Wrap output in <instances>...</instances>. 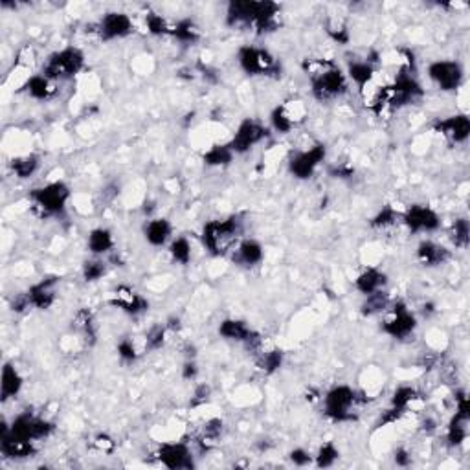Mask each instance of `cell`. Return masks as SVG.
<instances>
[{"instance_id": "6da1fadb", "label": "cell", "mask_w": 470, "mask_h": 470, "mask_svg": "<svg viewBox=\"0 0 470 470\" xmlns=\"http://www.w3.org/2000/svg\"><path fill=\"white\" fill-rule=\"evenodd\" d=\"M280 8L274 2H230L228 24L250 26L258 34L274 32L278 28Z\"/></svg>"}, {"instance_id": "7a4b0ae2", "label": "cell", "mask_w": 470, "mask_h": 470, "mask_svg": "<svg viewBox=\"0 0 470 470\" xmlns=\"http://www.w3.org/2000/svg\"><path fill=\"white\" fill-rule=\"evenodd\" d=\"M305 70L311 76L313 94L316 100L329 101L342 96L347 90L346 76L335 63L314 61L305 65Z\"/></svg>"}, {"instance_id": "3957f363", "label": "cell", "mask_w": 470, "mask_h": 470, "mask_svg": "<svg viewBox=\"0 0 470 470\" xmlns=\"http://www.w3.org/2000/svg\"><path fill=\"white\" fill-rule=\"evenodd\" d=\"M239 234H241V219L239 217L212 221L202 230V243L213 256H223L234 247Z\"/></svg>"}, {"instance_id": "277c9868", "label": "cell", "mask_w": 470, "mask_h": 470, "mask_svg": "<svg viewBox=\"0 0 470 470\" xmlns=\"http://www.w3.org/2000/svg\"><path fill=\"white\" fill-rule=\"evenodd\" d=\"M85 67V56L79 48H65L52 54L43 67V76L52 81H65L78 76Z\"/></svg>"}, {"instance_id": "5b68a950", "label": "cell", "mask_w": 470, "mask_h": 470, "mask_svg": "<svg viewBox=\"0 0 470 470\" xmlns=\"http://www.w3.org/2000/svg\"><path fill=\"white\" fill-rule=\"evenodd\" d=\"M30 199L43 212V215H59L65 212L67 201L70 199V190L63 182H52L30 191Z\"/></svg>"}, {"instance_id": "8992f818", "label": "cell", "mask_w": 470, "mask_h": 470, "mask_svg": "<svg viewBox=\"0 0 470 470\" xmlns=\"http://www.w3.org/2000/svg\"><path fill=\"white\" fill-rule=\"evenodd\" d=\"M239 65L248 76H278L281 72L276 57L256 46H245L239 50Z\"/></svg>"}, {"instance_id": "52a82bcc", "label": "cell", "mask_w": 470, "mask_h": 470, "mask_svg": "<svg viewBox=\"0 0 470 470\" xmlns=\"http://www.w3.org/2000/svg\"><path fill=\"white\" fill-rule=\"evenodd\" d=\"M357 403V392L349 386H335L324 399L325 414L333 421H352V406Z\"/></svg>"}, {"instance_id": "ba28073f", "label": "cell", "mask_w": 470, "mask_h": 470, "mask_svg": "<svg viewBox=\"0 0 470 470\" xmlns=\"http://www.w3.org/2000/svg\"><path fill=\"white\" fill-rule=\"evenodd\" d=\"M56 430L54 423L46 419H41L37 415L30 414H21L15 417V421L10 426V432L15 434V436L23 437V439H28V441H39V439H46L48 436H52Z\"/></svg>"}, {"instance_id": "9c48e42d", "label": "cell", "mask_w": 470, "mask_h": 470, "mask_svg": "<svg viewBox=\"0 0 470 470\" xmlns=\"http://www.w3.org/2000/svg\"><path fill=\"white\" fill-rule=\"evenodd\" d=\"M325 158V146L324 144H316L311 149L296 153L289 162V171H291L296 179L305 180L311 179L313 173L316 171L320 164L324 162Z\"/></svg>"}, {"instance_id": "30bf717a", "label": "cell", "mask_w": 470, "mask_h": 470, "mask_svg": "<svg viewBox=\"0 0 470 470\" xmlns=\"http://www.w3.org/2000/svg\"><path fill=\"white\" fill-rule=\"evenodd\" d=\"M269 136V129L261 125L259 122H254V120H245L239 129L235 133L234 140L230 142V149L234 151V155H241V153L250 151L256 144H259L261 140H265Z\"/></svg>"}, {"instance_id": "8fae6325", "label": "cell", "mask_w": 470, "mask_h": 470, "mask_svg": "<svg viewBox=\"0 0 470 470\" xmlns=\"http://www.w3.org/2000/svg\"><path fill=\"white\" fill-rule=\"evenodd\" d=\"M415 327H417V320L406 309L404 303H395V307L392 309V314L382 324V331L392 336V338H399V340L412 335Z\"/></svg>"}, {"instance_id": "7c38bea8", "label": "cell", "mask_w": 470, "mask_h": 470, "mask_svg": "<svg viewBox=\"0 0 470 470\" xmlns=\"http://www.w3.org/2000/svg\"><path fill=\"white\" fill-rule=\"evenodd\" d=\"M428 76L439 89L450 92L463 81V68L456 61H436L428 68Z\"/></svg>"}, {"instance_id": "4fadbf2b", "label": "cell", "mask_w": 470, "mask_h": 470, "mask_svg": "<svg viewBox=\"0 0 470 470\" xmlns=\"http://www.w3.org/2000/svg\"><path fill=\"white\" fill-rule=\"evenodd\" d=\"M157 456L160 463L171 470H188L195 467L191 450L184 443H166L158 448Z\"/></svg>"}, {"instance_id": "5bb4252c", "label": "cell", "mask_w": 470, "mask_h": 470, "mask_svg": "<svg viewBox=\"0 0 470 470\" xmlns=\"http://www.w3.org/2000/svg\"><path fill=\"white\" fill-rule=\"evenodd\" d=\"M131 32H133V21H131L129 15L120 12L107 13L98 24V34L103 41L122 39L125 35H129Z\"/></svg>"}, {"instance_id": "9a60e30c", "label": "cell", "mask_w": 470, "mask_h": 470, "mask_svg": "<svg viewBox=\"0 0 470 470\" xmlns=\"http://www.w3.org/2000/svg\"><path fill=\"white\" fill-rule=\"evenodd\" d=\"M404 224L408 226L410 232H434V230L439 228V215H437L432 208L428 206H412L408 212L404 213Z\"/></svg>"}, {"instance_id": "2e32d148", "label": "cell", "mask_w": 470, "mask_h": 470, "mask_svg": "<svg viewBox=\"0 0 470 470\" xmlns=\"http://www.w3.org/2000/svg\"><path fill=\"white\" fill-rule=\"evenodd\" d=\"M0 450L8 459H26L35 454L34 441L23 439L10 432V426L2 425V437H0Z\"/></svg>"}, {"instance_id": "e0dca14e", "label": "cell", "mask_w": 470, "mask_h": 470, "mask_svg": "<svg viewBox=\"0 0 470 470\" xmlns=\"http://www.w3.org/2000/svg\"><path fill=\"white\" fill-rule=\"evenodd\" d=\"M112 305L122 309L127 314L138 316V314L146 313L147 307H149V302L142 294L129 289V287H118L116 292H114V298H112Z\"/></svg>"}, {"instance_id": "ac0fdd59", "label": "cell", "mask_w": 470, "mask_h": 470, "mask_svg": "<svg viewBox=\"0 0 470 470\" xmlns=\"http://www.w3.org/2000/svg\"><path fill=\"white\" fill-rule=\"evenodd\" d=\"M303 118V107L300 101H291L287 105H281L272 112V127L278 133H289L294 125Z\"/></svg>"}, {"instance_id": "d6986e66", "label": "cell", "mask_w": 470, "mask_h": 470, "mask_svg": "<svg viewBox=\"0 0 470 470\" xmlns=\"http://www.w3.org/2000/svg\"><path fill=\"white\" fill-rule=\"evenodd\" d=\"M436 131L441 133L443 136H447L448 140L461 144L469 138L470 135V120L465 114H458V116H450L447 120H441L436 124Z\"/></svg>"}, {"instance_id": "ffe728a7", "label": "cell", "mask_w": 470, "mask_h": 470, "mask_svg": "<svg viewBox=\"0 0 470 470\" xmlns=\"http://www.w3.org/2000/svg\"><path fill=\"white\" fill-rule=\"evenodd\" d=\"M56 285L57 278H46L41 283L34 285L26 292V298H28V303L32 307L41 309V311H46V309L52 307V303L56 302Z\"/></svg>"}, {"instance_id": "44dd1931", "label": "cell", "mask_w": 470, "mask_h": 470, "mask_svg": "<svg viewBox=\"0 0 470 470\" xmlns=\"http://www.w3.org/2000/svg\"><path fill=\"white\" fill-rule=\"evenodd\" d=\"M21 388H23V377L19 375L15 366L4 364V368H2V382H0L2 401H10V399L17 397Z\"/></svg>"}, {"instance_id": "7402d4cb", "label": "cell", "mask_w": 470, "mask_h": 470, "mask_svg": "<svg viewBox=\"0 0 470 470\" xmlns=\"http://www.w3.org/2000/svg\"><path fill=\"white\" fill-rule=\"evenodd\" d=\"M417 259L425 267H437L443 265L448 259V250L441 245H436L432 241H423L417 248Z\"/></svg>"}, {"instance_id": "603a6c76", "label": "cell", "mask_w": 470, "mask_h": 470, "mask_svg": "<svg viewBox=\"0 0 470 470\" xmlns=\"http://www.w3.org/2000/svg\"><path fill=\"white\" fill-rule=\"evenodd\" d=\"M171 235V224L168 219H153L146 224V239L153 247H164Z\"/></svg>"}, {"instance_id": "cb8c5ba5", "label": "cell", "mask_w": 470, "mask_h": 470, "mask_svg": "<svg viewBox=\"0 0 470 470\" xmlns=\"http://www.w3.org/2000/svg\"><path fill=\"white\" fill-rule=\"evenodd\" d=\"M24 89L35 100H50L52 96L56 94V81H52L43 74L41 76H32L24 85Z\"/></svg>"}, {"instance_id": "d4e9b609", "label": "cell", "mask_w": 470, "mask_h": 470, "mask_svg": "<svg viewBox=\"0 0 470 470\" xmlns=\"http://www.w3.org/2000/svg\"><path fill=\"white\" fill-rule=\"evenodd\" d=\"M219 335L224 336L226 340L247 344L248 338L254 335V331L245 322H241V320H224L223 324L219 325Z\"/></svg>"}, {"instance_id": "484cf974", "label": "cell", "mask_w": 470, "mask_h": 470, "mask_svg": "<svg viewBox=\"0 0 470 470\" xmlns=\"http://www.w3.org/2000/svg\"><path fill=\"white\" fill-rule=\"evenodd\" d=\"M237 263L245 265V267H254L263 261V247L254 239H247L237 247V256H235Z\"/></svg>"}, {"instance_id": "4316f807", "label": "cell", "mask_w": 470, "mask_h": 470, "mask_svg": "<svg viewBox=\"0 0 470 470\" xmlns=\"http://www.w3.org/2000/svg\"><path fill=\"white\" fill-rule=\"evenodd\" d=\"M384 283H386V276L382 274L381 270L368 269L357 278V283H355V285H357V289H359L364 296H368V294H373V292L377 291H382Z\"/></svg>"}, {"instance_id": "83f0119b", "label": "cell", "mask_w": 470, "mask_h": 470, "mask_svg": "<svg viewBox=\"0 0 470 470\" xmlns=\"http://www.w3.org/2000/svg\"><path fill=\"white\" fill-rule=\"evenodd\" d=\"M467 436H469V414L456 412L454 419L450 421V426H448V443L452 447H458L467 439Z\"/></svg>"}, {"instance_id": "f1b7e54d", "label": "cell", "mask_w": 470, "mask_h": 470, "mask_svg": "<svg viewBox=\"0 0 470 470\" xmlns=\"http://www.w3.org/2000/svg\"><path fill=\"white\" fill-rule=\"evenodd\" d=\"M347 74L355 83L359 85L360 90H364L375 76V67L370 61H352L347 67Z\"/></svg>"}, {"instance_id": "f546056e", "label": "cell", "mask_w": 470, "mask_h": 470, "mask_svg": "<svg viewBox=\"0 0 470 470\" xmlns=\"http://www.w3.org/2000/svg\"><path fill=\"white\" fill-rule=\"evenodd\" d=\"M114 247V239L112 234L105 228H96L89 235V250L94 256H103V254L111 252Z\"/></svg>"}, {"instance_id": "4dcf8cb0", "label": "cell", "mask_w": 470, "mask_h": 470, "mask_svg": "<svg viewBox=\"0 0 470 470\" xmlns=\"http://www.w3.org/2000/svg\"><path fill=\"white\" fill-rule=\"evenodd\" d=\"M171 35L182 43H195L201 37V30L193 21H180L171 28Z\"/></svg>"}, {"instance_id": "1f68e13d", "label": "cell", "mask_w": 470, "mask_h": 470, "mask_svg": "<svg viewBox=\"0 0 470 470\" xmlns=\"http://www.w3.org/2000/svg\"><path fill=\"white\" fill-rule=\"evenodd\" d=\"M39 168V158L35 155H26V157H19L12 162L13 173L17 175L19 179H28L37 171Z\"/></svg>"}, {"instance_id": "d6a6232c", "label": "cell", "mask_w": 470, "mask_h": 470, "mask_svg": "<svg viewBox=\"0 0 470 470\" xmlns=\"http://www.w3.org/2000/svg\"><path fill=\"white\" fill-rule=\"evenodd\" d=\"M417 401H419V395H417V392H415L414 388L403 386L395 392V395H393L392 399V404L393 408L399 410V412H406V410L412 408Z\"/></svg>"}, {"instance_id": "836d02e7", "label": "cell", "mask_w": 470, "mask_h": 470, "mask_svg": "<svg viewBox=\"0 0 470 470\" xmlns=\"http://www.w3.org/2000/svg\"><path fill=\"white\" fill-rule=\"evenodd\" d=\"M74 324H76V329L81 331V335H83L85 340L90 342V344H94L96 325L94 318H92V314H90L89 311H79L76 320H74Z\"/></svg>"}, {"instance_id": "e575fe53", "label": "cell", "mask_w": 470, "mask_h": 470, "mask_svg": "<svg viewBox=\"0 0 470 470\" xmlns=\"http://www.w3.org/2000/svg\"><path fill=\"white\" fill-rule=\"evenodd\" d=\"M234 158V151L230 146H215L204 155V162L208 166H228Z\"/></svg>"}, {"instance_id": "d590c367", "label": "cell", "mask_w": 470, "mask_h": 470, "mask_svg": "<svg viewBox=\"0 0 470 470\" xmlns=\"http://www.w3.org/2000/svg\"><path fill=\"white\" fill-rule=\"evenodd\" d=\"M388 307V294L384 291H377L373 294H368L366 296V302L362 305V314L366 316H371V314H377L384 311Z\"/></svg>"}, {"instance_id": "8d00e7d4", "label": "cell", "mask_w": 470, "mask_h": 470, "mask_svg": "<svg viewBox=\"0 0 470 470\" xmlns=\"http://www.w3.org/2000/svg\"><path fill=\"white\" fill-rule=\"evenodd\" d=\"M169 254H171V258H173L177 263L188 265L191 261L190 241H188L186 237H179V239H175V241L171 243V247H169Z\"/></svg>"}, {"instance_id": "74e56055", "label": "cell", "mask_w": 470, "mask_h": 470, "mask_svg": "<svg viewBox=\"0 0 470 470\" xmlns=\"http://www.w3.org/2000/svg\"><path fill=\"white\" fill-rule=\"evenodd\" d=\"M452 241L456 247L459 248H467L469 247V235H470V228H469V221L467 219H458L456 223L452 224Z\"/></svg>"}, {"instance_id": "f35d334b", "label": "cell", "mask_w": 470, "mask_h": 470, "mask_svg": "<svg viewBox=\"0 0 470 470\" xmlns=\"http://www.w3.org/2000/svg\"><path fill=\"white\" fill-rule=\"evenodd\" d=\"M258 364L265 373H274V371L280 370L281 364H283V352L278 351V349L263 352V355L259 357Z\"/></svg>"}, {"instance_id": "ab89813d", "label": "cell", "mask_w": 470, "mask_h": 470, "mask_svg": "<svg viewBox=\"0 0 470 470\" xmlns=\"http://www.w3.org/2000/svg\"><path fill=\"white\" fill-rule=\"evenodd\" d=\"M338 456H340L338 448H336L333 443H325L324 447L318 450V456H316V465H318L320 469L333 467L336 459H338Z\"/></svg>"}, {"instance_id": "60d3db41", "label": "cell", "mask_w": 470, "mask_h": 470, "mask_svg": "<svg viewBox=\"0 0 470 470\" xmlns=\"http://www.w3.org/2000/svg\"><path fill=\"white\" fill-rule=\"evenodd\" d=\"M105 274V263L100 259H92L83 265V276L87 281H98Z\"/></svg>"}, {"instance_id": "b9f144b4", "label": "cell", "mask_w": 470, "mask_h": 470, "mask_svg": "<svg viewBox=\"0 0 470 470\" xmlns=\"http://www.w3.org/2000/svg\"><path fill=\"white\" fill-rule=\"evenodd\" d=\"M146 24H147V30H149V34H153V35L171 34V28H169L168 23H166L160 15H155V13H153V15H147Z\"/></svg>"}, {"instance_id": "7bdbcfd3", "label": "cell", "mask_w": 470, "mask_h": 470, "mask_svg": "<svg viewBox=\"0 0 470 470\" xmlns=\"http://www.w3.org/2000/svg\"><path fill=\"white\" fill-rule=\"evenodd\" d=\"M399 213L393 210V208H384L382 212H379V215H377L375 219H373V226L375 228H386V226H390V224H393L395 221H397Z\"/></svg>"}, {"instance_id": "ee69618b", "label": "cell", "mask_w": 470, "mask_h": 470, "mask_svg": "<svg viewBox=\"0 0 470 470\" xmlns=\"http://www.w3.org/2000/svg\"><path fill=\"white\" fill-rule=\"evenodd\" d=\"M118 355H120V359L124 360V362H135L138 359L135 344L131 340H122L118 344Z\"/></svg>"}, {"instance_id": "f6af8a7d", "label": "cell", "mask_w": 470, "mask_h": 470, "mask_svg": "<svg viewBox=\"0 0 470 470\" xmlns=\"http://www.w3.org/2000/svg\"><path fill=\"white\" fill-rule=\"evenodd\" d=\"M164 340H166V327H162V325H157V327H153V329L147 333V347H149V349H158V347H162Z\"/></svg>"}, {"instance_id": "bcb514c9", "label": "cell", "mask_w": 470, "mask_h": 470, "mask_svg": "<svg viewBox=\"0 0 470 470\" xmlns=\"http://www.w3.org/2000/svg\"><path fill=\"white\" fill-rule=\"evenodd\" d=\"M289 458H291L292 463L298 465V467H305V465H309L313 461L311 454H309L307 450H303V448H294V450L289 454Z\"/></svg>"}, {"instance_id": "7dc6e473", "label": "cell", "mask_w": 470, "mask_h": 470, "mask_svg": "<svg viewBox=\"0 0 470 470\" xmlns=\"http://www.w3.org/2000/svg\"><path fill=\"white\" fill-rule=\"evenodd\" d=\"M94 447L98 448V450H101V452H112L114 450V441H112L111 437L107 436H98L94 439Z\"/></svg>"}, {"instance_id": "c3c4849f", "label": "cell", "mask_w": 470, "mask_h": 470, "mask_svg": "<svg viewBox=\"0 0 470 470\" xmlns=\"http://www.w3.org/2000/svg\"><path fill=\"white\" fill-rule=\"evenodd\" d=\"M395 463H397L399 467H408V465L412 463V456H410L404 448H401V450L395 452Z\"/></svg>"}, {"instance_id": "681fc988", "label": "cell", "mask_w": 470, "mask_h": 470, "mask_svg": "<svg viewBox=\"0 0 470 470\" xmlns=\"http://www.w3.org/2000/svg\"><path fill=\"white\" fill-rule=\"evenodd\" d=\"M197 371L199 370H197L195 362H193V360H188V362L184 364V368H182V377L188 379V381H190V379H195Z\"/></svg>"}, {"instance_id": "f907efd6", "label": "cell", "mask_w": 470, "mask_h": 470, "mask_svg": "<svg viewBox=\"0 0 470 470\" xmlns=\"http://www.w3.org/2000/svg\"><path fill=\"white\" fill-rule=\"evenodd\" d=\"M208 395H210V388L208 386H201L199 390H197V393H195V401H193V404H197V403H204L208 399Z\"/></svg>"}]
</instances>
